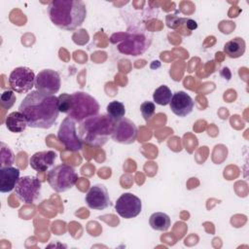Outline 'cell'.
Here are the masks:
<instances>
[{
  "label": "cell",
  "instance_id": "obj_6",
  "mask_svg": "<svg viewBox=\"0 0 249 249\" xmlns=\"http://www.w3.org/2000/svg\"><path fill=\"white\" fill-rule=\"evenodd\" d=\"M76 121L66 117L57 131L58 140L64 145L65 149L70 152H78L83 148V142L76 129Z\"/></svg>",
  "mask_w": 249,
  "mask_h": 249
},
{
  "label": "cell",
  "instance_id": "obj_17",
  "mask_svg": "<svg viewBox=\"0 0 249 249\" xmlns=\"http://www.w3.org/2000/svg\"><path fill=\"white\" fill-rule=\"evenodd\" d=\"M5 124L11 132L15 133L22 132L26 128V126H28L27 120L20 111H15L10 113L6 117Z\"/></svg>",
  "mask_w": 249,
  "mask_h": 249
},
{
  "label": "cell",
  "instance_id": "obj_16",
  "mask_svg": "<svg viewBox=\"0 0 249 249\" xmlns=\"http://www.w3.org/2000/svg\"><path fill=\"white\" fill-rule=\"evenodd\" d=\"M19 169L14 166L0 167V192L9 193L15 190V187L18 181Z\"/></svg>",
  "mask_w": 249,
  "mask_h": 249
},
{
  "label": "cell",
  "instance_id": "obj_12",
  "mask_svg": "<svg viewBox=\"0 0 249 249\" xmlns=\"http://www.w3.org/2000/svg\"><path fill=\"white\" fill-rule=\"evenodd\" d=\"M85 200L87 205L93 210H104L110 205L108 190L102 184H97L90 187L86 195Z\"/></svg>",
  "mask_w": 249,
  "mask_h": 249
},
{
  "label": "cell",
  "instance_id": "obj_2",
  "mask_svg": "<svg viewBox=\"0 0 249 249\" xmlns=\"http://www.w3.org/2000/svg\"><path fill=\"white\" fill-rule=\"evenodd\" d=\"M47 10L51 21L66 31L75 30L87 18L86 4L81 0H53Z\"/></svg>",
  "mask_w": 249,
  "mask_h": 249
},
{
  "label": "cell",
  "instance_id": "obj_23",
  "mask_svg": "<svg viewBox=\"0 0 249 249\" xmlns=\"http://www.w3.org/2000/svg\"><path fill=\"white\" fill-rule=\"evenodd\" d=\"M16 100H17V97L13 89H7L1 93V96H0L1 106L6 110L11 109L16 103Z\"/></svg>",
  "mask_w": 249,
  "mask_h": 249
},
{
  "label": "cell",
  "instance_id": "obj_20",
  "mask_svg": "<svg viewBox=\"0 0 249 249\" xmlns=\"http://www.w3.org/2000/svg\"><path fill=\"white\" fill-rule=\"evenodd\" d=\"M107 115L115 122H119L122 119L124 118L125 115V108L123 102L118 100H113L109 102V104L106 107Z\"/></svg>",
  "mask_w": 249,
  "mask_h": 249
},
{
  "label": "cell",
  "instance_id": "obj_24",
  "mask_svg": "<svg viewBox=\"0 0 249 249\" xmlns=\"http://www.w3.org/2000/svg\"><path fill=\"white\" fill-rule=\"evenodd\" d=\"M140 112L142 114V117L146 122L150 121L156 112V106L155 103L152 101H144L140 105Z\"/></svg>",
  "mask_w": 249,
  "mask_h": 249
},
{
  "label": "cell",
  "instance_id": "obj_25",
  "mask_svg": "<svg viewBox=\"0 0 249 249\" xmlns=\"http://www.w3.org/2000/svg\"><path fill=\"white\" fill-rule=\"evenodd\" d=\"M186 21H187V26H188L189 29L193 30V29H196L197 27V24H196V22L195 20H193L191 18H187Z\"/></svg>",
  "mask_w": 249,
  "mask_h": 249
},
{
  "label": "cell",
  "instance_id": "obj_7",
  "mask_svg": "<svg viewBox=\"0 0 249 249\" xmlns=\"http://www.w3.org/2000/svg\"><path fill=\"white\" fill-rule=\"evenodd\" d=\"M40 193L41 181L36 176H22L15 187L16 196L26 204H32L39 197Z\"/></svg>",
  "mask_w": 249,
  "mask_h": 249
},
{
  "label": "cell",
  "instance_id": "obj_14",
  "mask_svg": "<svg viewBox=\"0 0 249 249\" xmlns=\"http://www.w3.org/2000/svg\"><path fill=\"white\" fill-rule=\"evenodd\" d=\"M169 105L171 111L176 116L183 118L192 113L194 109V100L188 93L183 90H179L172 94Z\"/></svg>",
  "mask_w": 249,
  "mask_h": 249
},
{
  "label": "cell",
  "instance_id": "obj_15",
  "mask_svg": "<svg viewBox=\"0 0 249 249\" xmlns=\"http://www.w3.org/2000/svg\"><path fill=\"white\" fill-rule=\"evenodd\" d=\"M55 159L56 153L54 151H40L31 156L29 159V164L34 170L38 172H44L53 165Z\"/></svg>",
  "mask_w": 249,
  "mask_h": 249
},
{
  "label": "cell",
  "instance_id": "obj_5",
  "mask_svg": "<svg viewBox=\"0 0 249 249\" xmlns=\"http://www.w3.org/2000/svg\"><path fill=\"white\" fill-rule=\"evenodd\" d=\"M78 174L69 164H58L53 167L47 174L50 187L56 193H63L75 186Z\"/></svg>",
  "mask_w": 249,
  "mask_h": 249
},
{
  "label": "cell",
  "instance_id": "obj_9",
  "mask_svg": "<svg viewBox=\"0 0 249 249\" xmlns=\"http://www.w3.org/2000/svg\"><path fill=\"white\" fill-rule=\"evenodd\" d=\"M59 74L53 69H44L35 77V89L45 95H54L60 89Z\"/></svg>",
  "mask_w": 249,
  "mask_h": 249
},
{
  "label": "cell",
  "instance_id": "obj_11",
  "mask_svg": "<svg viewBox=\"0 0 249 249\" xmlns=\"http://www.w3.org/2000/svg\"><path fill=\"white\" fill-rule=\"evenodd\" d=\"M137 127L135 124L129 119L124 118L117 122L112 132V139L120 144H132L137 138Z\"/></svg>",
  "mask_w": 249,
  "mask_h": 249
},
{
  "label": "cell",
  "instance_id": "obj_8",
  "mask_svg": "<svg viewBox=\"0 0 249 249\" xmlns=\"http://www.w3.org/2000/svg\"><path fill=\"white\" fill-rule=\"evenodd\" d=\"M35 74L28 67L19 66L15 68L9 76L10 88L18 93H25L32 89L35 85Z\"/></svg>",
  "mask_w": 249,
  "mask_h": 249
},
{
  "label": "cell",
  "instance_id": "obj_19",
  "mask_svg": "<svg viewBox=\"0 0 249 249\" xmlns=\"http://www.w3.org/2000/svg\"><path fill=\"white\" fill-rule=\"evenodd\" d=\"M149 224L155 231H166L171 225V220L170 217L163 212H155L150 216Z\"/></svg>",
  "mask_w": 249,
  "mask_h": 249
},
{
  "label": "cell",
  "instance_id": "obj_10",
  "mask_svg": "<svg viewBox=\"0 0 249 249\" xmlns=\"http://www.w3.org/2000/svg\"><path fill=\"white\" fill-rule=\"evenodd\" d=\"M116 212L124 219H132L138 216L142 210L141 199L131 193H124L115 203Z\"/></svg>",
  "mask_w": 249,
  "mask_h": 249
},
{
  "label": "cell",
  "instance_id": "obj_18",
  "mask_svg": "<svg viewBox=\"0 0 249 249\" xmlns=\"http://www.w3.org/2000/svg\"><path fill=\"white\" fill-rule=\"evenodd\" d=\"M245 41L240 37H235L224 45V52L231 58H238L242 56L245 53Z\"/></svg>",
  "mask_w": 249,
  "mask_h": 249
},
{
  "label": "cell",
  "instance_id": "obj_22",
  "mask_svg": "<svg viewBox=\"0 0 249 249\" xmlns=\"http://www.w3.org/2000/svg\"><path fill=\"white\" fill-rule=\"evenodd\" d=\"M15 160V155L13 151L3 142H1V152H0V165L1 167L12 166Z\"/></svg>",
  "mask_w": 249,
  "mask_h": 249
},
{
  "label": "cell",
  "instance_id": "obj_1",
  "mask_svg": "<svg viewBox=\"0 0 249 249\" xmlns=\"http://www.w3.org/2000/svg\"><path fill=\"white\" fill-rule=\"evenodd\" d=\"M18 111L25 116L29 127L50 128L58 118V97L31 90L19 104Z\"/></svg>",
  "mask_w": 249,
  "mask_h": 249
},
{
  "label": "cell",
  "instance_id": "obj_3",
  "mask_svg": "<svg viewBox=\"0 0 249 249\" xmlns=\"http://www.w3.org/2000/svg\"><path fill=\"white\" fill-rule=\"evenodd\" d=\"M57 97L59 112L66 114L67 117H70L78 123L95 116L99 112L98 102L87 92L77 91L72 94L62 93Z\"/></svg>",
  "mask_w": 249,
  "mask_h": 249
},
{
  "label": "cell",
  "instance_id": "obj_4",
  "mask_svg": "<svg viewBox=\"0 0 249 249\" xmlns=\"http://www.w3.org/2000/svg\"><path fill=\"white\" fill-rule=\"evenodd\" d=\"M115 122L104 114H97L80 123L78 134L83 143L92 147H102L112 135Z\"/></svg>",
  "mask_w": 249,
  "mask_h": 249
},
{
  "label": "cell",
  "instance_id": "obj_21",
  "mask_svg": "<svg viewBox=\"0 0 249 249\" xmlns=\"http://www.w3.org/2000/svg\"><path fill=\"white\" fill-rule=\"evenodd\" d=\"M172 98V92L171 89L165 86L161 85L159 88H157L153 93V99L154 101L159 105H168Z\"/></svg>",
  "mask_w": 249,
  "mask_h": 249
},
{
  "label": "cell",
  "instance_id": "obj_13",
  "mask_svg": "<svg viewBox=\"0 0 249 249\" xmlns=\"http://www.w3.org/2000/svg\"><path fill=\"white\" fill-rule=\"evenodd\" d=\"M148 38L142 34L129 35L118 46V50L123 53L138 55L143 53L149 48Z\"/></svg>",
  "mask_w": 249,
  "mask_h": 249
}]
</instances>
